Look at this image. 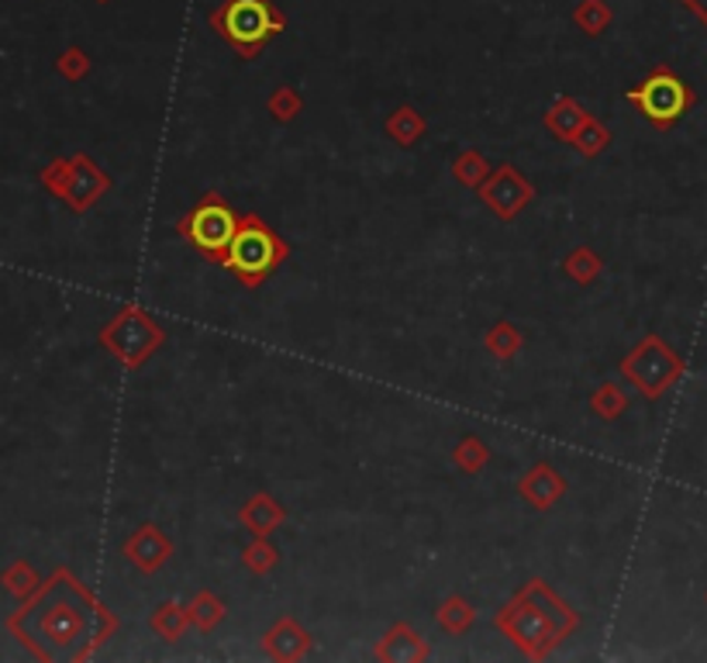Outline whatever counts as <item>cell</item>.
Segmentation results:
<instances>
[{"label":"cell","instance_id":"6da1fadb","mask_svg":"<svg viewBox=\"0 0 707 663\" xmlns=\"http://www.w3.org/2000/svg\"><path fill=\"white\" fill-rule=\"evenodd\" d=\"M280 257V246L276 239L267 232V228H259L255 221H249V228H242L239 236L231 239L228 246V267L242 276H263Z\"/></svg>","mask_w":707,"mask_h":663},{"label":"cell","instance_id":"7a4b0ae2","mask_svg":"<svg viewBox=\"0 0 707 663\" xmlns=\"http://www.w3.org/2000/svg\"><path fill=\"white\" fill-rule=\"evenodd\" d=\"M221 29L235 45L252 48L276 29V18L270 14L267 0H231L221 11Z\"/></svg>","mask_w":707,"mask_h":663},{"label":"cell","instance_id":"3957f363","mask_svg":"<svg viewBox=\"0 0 707 663\" xmlns=\"http://www.w3.org/2000/svg\"><path fill=\"white\" fill-rule=\"evenodd\" d=\"M632 97L642 105V111H645L649 118H656V121L676 118L679 111H684V105H687V90H684V84H679L676 76H670V73L652 76V80H649V84H642Z\"/></svg>","mask_w":707,"mask_h":663},{"label":"cell","instance_id":"277c9868","mask_svg":"<svg viewBox=\"0 0 707 663\" xmlns=\"http://www.w3.org/2000/svg\"><path fill=\"white\" fill-rule=\"evenodd\" d=\"M187 232L200 249L221 252L235 239V218L221 208V204H204V208L187 221Z\"/></svg>","mask_w":707,"mask_h":663},{"label":"cell","instance_id":"5b68a950","mask_svg":"<svg viewBox=\"0 0 707 663\" xmlns=\"http://www.w3.org/2000/svg\"><path fill=\"white\" fill-rule=\"evenodd\" d=\"M694 8H697V11H700L704 18H707V0H694Z\"/></svg>","mask_w":707,"mask_h":663}]
</instances>
